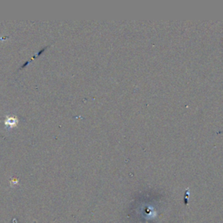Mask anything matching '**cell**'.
<instances>
[{
    "mask_svg": "<svg viewBox=\"0 0 223 223\" xmlns=\"http://www.w3.org/2000/svg\"><path fill=\"white\" fill-rule=\"evenodd\" d=\"M18 124V119L16 117H8L5 120V125L7 127H13Z\"/></svg>",
    "mask_w": 223,
    "mask_h": 223,
    "instance_id": "1",
    "label": "cell"
}]
</instances>
